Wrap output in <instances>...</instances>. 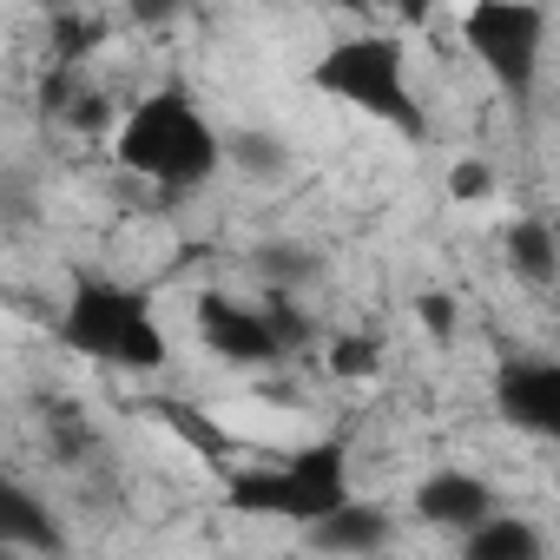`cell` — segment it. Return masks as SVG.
Masks as SVG:
<instances>
[{"label": "cell", "mask_w": 560, "mask_h": 560, "mask_svg": "<svg viewBox=\"0 0 560 560\" xmlns=\"http://www.w3.org/2000/svg\"><path fill=\"white\" fill-rule=\"evenodd\" d=\"M0 540H8V547H27V553H47V560L67 553V534H60L54 508H47L34 488L8 481V475H0Z\"/></svg>", "instance_id": "cell-9"}, {"label": "cell", "mask_w": 560, "mask_h": 560, "mask_svg": "<svg viewBox=\"0 0 560 560\" xmlns=\"http://www.w3.org/2000/svg\"><path fill=\"white\" fill-rule=\"evenodd\" d=\"M448 191H455V198H481V191H488V165H475V159H462V165L448 172Z\"/></svg>", "instance_id": "cell-18"}, {"label": "cell", "mask_w": 560, "mask_h": 560, "mask_svg": "<svg viewBox=\"0 0 560 560\" xmlns=\"http://www.w3.org/2000/svg\"><path fill=\"white\" fill-rule=\"evenodd\" d=\"M350 501V448L337 435L270 462V468H244L224 481V508L237 514H264V521H298L317 527L324 514H337Z\"/></svg>", "instance_id": "cell-2"}, {"label": "cell", "mask_w": 560, "mask_h": 560, "mask_svg": "<svg viewBox=\"0 0 560 560\" xmlns=\"http://www.w3.org/2000/svg\"><path fill=\"white\" fill-rule=\"evenodd\" d=\"M311 80H317V93H330V100H343V106H357V113L396 126L402 139H422V132H429V119H422V106H416V86H409L402 40H389V34L337 40V47L317 60Z\"/></svg>", "instance_id": "cell-4"}, {"label": "cell", "mask_w": 560, "mask_h": 560, "mask_svg": "<svg viewBox=\"0 0 560 560\" xmlns=\"http://www.w3.org/2000/svg\"><path fill=\"white\" fill-rule=\"evenodd\" d=\"M416 317H422V330H429L435 343H455V298H442V291H429V298L416 304Z\"/></svg>", "instance_id": "cell-16"}, {"label": "cell", "mask_w": 560, "mask_h": 560, "mask_svg": "<svg viewBox=\"0 0 560 560\" xmlns=\"http://www.w3.org/2000/svg\"><path fill=\"white\" fill-rule=\"evenodd\" d=\"M462 40H468V54H475L514 100H527V93H534V73H540L547 8H534V0H481V8L462 14Z\"/></svg>", "instance_id": "cell-5"}, {"label": "cell", "mask_w": 560, "mask_h": 560, "mask_svg": "<svg viewBox=\"0 0 560 560\" xmlns=\"http://www.w3.org/2000/svg\"><path fill=\"white\" fill-rule=\"evenodd\" d=\"M159 416H165L185 442H198L205 455H218V448H224V435H218V429H205V416H198V409H185V402H159Z\"/></svg>", "instance_id": "cell-15"}, {"label": "cell", "mask_w": 560, "mask_h": 560, "mask_svg": "<svg viewBox=\"0 0 560 560\" xmlns=\"http://www.w3.org/2000/svg\"><path fill=\"white\" fill-rule=\"evenodd\" d=\"M501 416L527 435H560V370L553 363H508L501 383Z\"/></svg>", "instance_id": "cell-7"}, {"label": "cell", "mask_w": 560, "mask_h": 560, "mask_svg": "<svg viewBox=\"0 0 560 560\" xmlns=\"http://www.w3.org/2000/svg\"><path fill=\"white\" fill-rule=\"evenodd\" d=\"M416 514L429 521V527H481L488 514H494V488L481 481V475H468V468H435V475H422V488H416Z\"/></svg>", "instance_id": "cell-8"}, {"label": "cell", "mask_w": 560, "mask_h": 560, "mask_svg": "<svg viewBox=\"0 0 560 560\" xmlns=\"http://www.w3.org/2000/svg\"><path fill=\"white\" fill-rule=\"evenodd\" d=\"M231 152H237V165H250V172H277V159H284V152H277V139H264V132H244Z\"/></svg>", "instance_id": "cell-17"}, {"label": "cell", "mask_w": 560, "mask_h": 560, "mask_svg": "<svg viewBox=\"0 0 560 560\" xmlns=\"http://www.w3.org/2000/svg\"><path fill=\"white\" fill-rule=\"evenodd\" d=\"M508 264H514V277H521V284H553V264H560V250H553V231H547V218H521V224L508 231Z\"/></svg>", "instance_id": "cell-12"}, {"label": "cell", "mask_w": 560, "mask_h": 560, "mask_svg": "<svg viewBox=\"0 0 560 560\" xmlns=\"http://www.w3.org/2000/svg\"><path fill=\"white\" fill-rule=\"evenodd\" d=\"M383 540H389V514L376 501H343L337 514H324L311 527V547H324V553H376Z\"/></svg>", "instance_id": "cell-10"}, {"label": "cell", "mask_w": 560, "mask_h": 560, "mask_svg": "<svg viewBox=\"0 0 560 560\" xmlns=\"http://www.w3.org/2000/svg\"><path fill=\"white\" fill-rule=\"evenodd\" d=\"M462 560H547V540L521 514H488L481 527L462 534Z\"/></svg>", "instance_id": "cell-11"}, {"label": "cell", "mask_w": 560, "mask_h": 560, "mask_svg": "<svg viewBox=\"0 0 560 560\" xmlns=\"http://www.w3.org/2000/svg\"><path fill=\"white\" fill-rule=\"evenodd\" d=\"M198 337L224 363H277V357H284L270 317L250 311V304H231V298H198Z\"/></svg>", "instance_id": "cell-6"}, {"label": "cell", "mask_w": 560, "mask_h": 560, "mask_svg": "<svg viewBox=\"0 0 560 560\" xmlns=\"http://www.w3.org/2000/svg\"><path fill=\"white\" fill-rule=\"evenodd\" d=\"M60 343L93 363H113V370H139V376L165 370V330H159L152 298L132 284H106V277L73 284V298L60 311Z\"/></svg>", "instance_id": "cell-3"}, {"label": "cell", "mask_w": 560, "mask_h": 560, "mask_svg": "<svg viewBox=\"0 0 560 560\" xmlns=\"http://www.w3.org/2000/svg\"><path fill=\"white\" fill-rule=\"evenodd\" d=\"M113 159L126 172L152 178L159 191H191L224 165V139L211 132V119L198 113V100L185 86H159L126 113Z\"/></svg>", "instance_id": "cell-1"}, {"label": "cell", "mask_w": 560, "mask_h": 560, "mask_svg": "<svg viewBox=\"0 0 560 560\" xmlns=\"http://www.w3.org/2000/svg\"><path fill=\"white\" fill-rule=\"evenodd\" d=\"M376 363H383L376 337H337L330 343V370L337 376H376Z\"/></svg>", "instance_id": "cell-14"}, {"label": "cell", "mask_w": 560, "mask_h": 560, "mask_svg": "<svg viewBox=\"0 0 560 560\" xmlns=\"http://www.w3.org/2000/svg\"><path fill=\"white\" fill-rule=\"evenodd\" d=\"M100 40H106V27H100V21H86V14H60V21H54V60H60L67 73H73Z\"/></svg>", "instance_id": "cell-13"}]
</instances>
